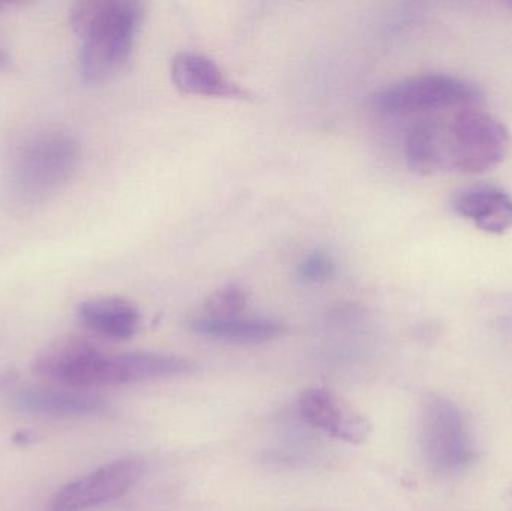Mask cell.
Returning a JSON list of instances; mask_svg holds the SVG:
<instances>
[{
  "label": "cell",
  "instance_id": "6da1fadb",
  "mask_svg": "<svg viewBox=\"0 0 512 511\" xmlns=\"http://www.w3.org/2000/svg\"><path fill=\"white\" fill-rule=\"evenodd\" d=\"M507 126L477 107L424 117L409 131L405 156L423 176L478 174L498 167L510 152Z\"/></svg>",
  "mask_w": 512,
  "mask_h": 511
},
{
  "label": "cell",
  "instance_id": "7a4b0ae2",
  "mask_svg": "<svg viewBox=\"0 0 512 511\" xmlns=\"http://www.w3.org/2000/svg\"><path fill=\"white\" fill-rule=\"evenodd\" d=\"M144 5L135 0H84L71 11L80 38V72L86 83H104L131 59L143 20Z\"/></svg>",
  "mask_w": 512,
  "mask_h": 511
},
{
  "label": "cell",
  "instance_id": "3957f363",
  "mask_svg": "<svg viewBox=\"0 0 512 511\" xmlns=\"http://www.w3.org/2000/svg\"><path fill=\"white\" fill-rule=\"evenodd\" d=\"M80 162V144L68 132L42 131L21 141L6 174V194L20 209L38 206L57 194Z\"/></svg>",
  "mask_w": 512,
  "mask_h": 511
},
{
  "label": "cell",
  "instance_id": "277c9868",
  "mask_svg": "<svg viewBox=\"0 0 512 511\" xmlns=\"http://www.w3.org/2000/svg\"><path fill=\"white\" fill-rule=\"evenodd\" d=\"M477 87L447 74H423L384 87L375 96L379 113L390 117H430L460 108L477 107Z\"/></svg>",
  "mask_w": 512,
  "mask_h": 511
},
{
  "label": "cell",
  "instance_id": "5b68a950",
  "mask_svg": "<svg viewBox=\"0 0 512 511\" xmlns=\"http://www.w3.org/2000/svg\"><path fill=\"white\" fill-rule=\"evenodd\" d=\"M421 438L427 462L438 473L465 470L477 458L465 416L450 399L430 396L421 416Z\"/></svg>",
  "mask_w": 512,
  "mask_h": 511
},
{
  "label": "cell",
  "instance_id": "8992f818",
  "mask_svg": "<svg viewBox=\"0 0 512 511\" xmlns=\"http://www.w3.org/2000/svg\"><path fill=\"white\" fill-rule=\"evenodd\" d=\"M146 473L140 458H123L68 483L51 498L50 511H84L128 494Z\"/></svg>",
  "mask_w": 512,
  "mask_h": 511
},
{
  "label": "cell",
  "instance_id": "52a82bcc",
  "mask_svg": "<svg viewBox=\"0 0 512 511\" xmlns=\"http://www.w3.org/2000/svg\"><path fill=\"white\" fill-rule=\"evenodd\" d=\"M194 363L173 354L128 353L105 354L96 357L84 378L83 389L126 386L158 378L191 374Z\"/></svg>",
  "mask_w": 512,
  "mask_h": 511
},
{
  "label": "cell",
  "instance_id": "ba28073f",
  "mask_svg": "<svg viewBox=\"0 0 512 511\" xmlns=\"http://www.w3.org/2000/svg\"><path fill=\"white\" fill-rule=\"evenodd\" d=\"M298 408L310 425L348 444H363L372 432V425L364 414L328 389L303 390Z\"/></svg>",
  "mask_w": 512,
  "mask_h": 511
},
{
  "label": "cell",
  "instance_id": "9c48e42d",
  "mask_svg": "<svg viewBox=\"0 0 512 511\" xmlns=\"http://www.w3.org/2000/svg\"><path fill=\"white\" fill-rule=\"evenodd\" d=\"M174 86L186 95L248 99L249 92L231 80L218 63L198 53H179L171 60Z\"/></svg>",
  "mask_w": 512,
  "mask_h": 511
},
{
  "label": "cell",
  "instance_id": "30bf717a",
  "mask_svg": "<svg viewBox=\"0 0 512 511\" xmlns=\"http://www.w3.org/2000/svg\"><path fill=\"white\" fill-rule=\"evenodd\" d=\"M24 413L38 416L81 417L104 413L108 404L90 390L71 387H30L21 390L15 399Z\"/></svg>",
  "mask_w": 512,
  "mask_h": 511
},
{
  "label": "cell",
  "instance_id": "8fae6325",
  "mask_svg": "<svg viewBox=\"0 0 512 511\" xmlns=\"http://www.w3.org/2000/svg\"><path fill=\"white\" fill-rule=\"evenodd\" d=\"M77 318L87 330L110 341H128L141 326L137 305L117 296L84 300L78 305Z\"/></svg>",
  "mask_w": 512,
  "mask_h": 511
},
{
  "label": "cell",
  "instance_id": "7c38bea8",
  "mask_svg": "<svg viewBox=\"0 0 512 511\" xmlns=\"http://www.w3.org/2000/svg\"><path fill=\"white\" fill-rule=\"evenodd\" d=\"M454 210L490 234H504L512 228V197L493 185H475L454 197Z\"/></svg>",
  "mask_w": 512,
  "mask_h": 511
},
{
  "label": "cell",
  "instance_id": "4fadbf2b",
  "mask_svg": "<svg viewBox=\"0 0 512 511\" xmlns=\"http://www.w3.org/2000/svg\"><path fill=\"white\" fill-rule=\"evenodd\" d=\"M99 348L78 336H65L51 342L36 356L33 372L45 380L75 389L78 375Z\"/></svg>",
  "mask_w": 512,
  "mask_h": 511
},
{
  "label": "cell",
  "instance_id": "5bb4252c",
  "mask_svg": "<svg viewBox=\"0 0 512 511\" xmlns=\"http://www.w3.org/2000/svg\"><path fill=\"white\" fill-rule=\"evenodd\" d=\"M192 330L204 338L230 344H265L276 341L285 333L280 321L261 317L209 318L200 317L192 323Z\"/></svg>",
  "mask_w": 512,
  "mask_h": 511
},
{
  "label": "cell",
  "instance_id": "9a60e30c",
  "mask_svg": "<svg viewBox=\"0 0 512 511\" xmlns=\"http://www.w3.org/2000/svg\"><path fill=\"white\" fill-rule=\"evenodd\" d=\"M248 293L240 285L230 284L216 290L206 300L204 317L209 318H231L239 317L248 306Z\"/></svg>",
  "mask_w": 512,
  "mask_h": 511
},
{
  "label": "cell",
  "instance_id": "2e32d148",
  "mask_svg": "<svg viewBox=\"0 0 512 511\" xmlns=\"http://www.w3.org/2000/svg\"><path fill=\"white\" fill-rule=\"evenodd\" d=\"M336 273V263L325 252H313L307 255L297 267L298 281L307 285L325 284Z\"/></svg>",
  "mask_w": 512,
  "mask_h": 511
},
{
  "label": "cell",
  "instance_id": "e0dca14e",
  "mask_svg": "<svg viewBox=\"0 0 512 511\" xmlns=\"http://www.w3.org/2000/svg\"><path fill=\"white\" fill-rule=\"evenodd\" d=\"M33 438H35V435L30 434L29 431H23L15 435L14 441L17 444H21V446H26V444L33 443Z\"/></svg>",
  "mask_w": 512,
  "mask_h": 511
},
{
  "label": "cell",
  "instance_id": "ac0fdd59",
  "mask_svg": "<svg viewBox=\"0 0 512 511\" xmlns=\"http://www.w3.org/2000/svg\"><path fill=\"white\" fill-rule=\"evenodd\" d=\"M11 66V57L3 48H0V72L6 71Z\"/></svg>",
  "mask_w": 512,
  "mask_h": 511
}]
</instances>
